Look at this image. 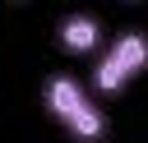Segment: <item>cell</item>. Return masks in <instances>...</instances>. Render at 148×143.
Here are the masks:
<instances>
[{
  "mask_svg": "<svg viewBox=\"0 0 148 143\" xmlns=\"http://www.w3.org/2000/svg\"><path fill=\"white\" fill-rule=\"evenodd\" d=\"M42 106H46L51 120H56L65 134H74L79 143L106 138V115H102L97 97H92L74 74H51V78L42 83Z\"/></svg>",
  "mask_w": 148,
  "mask_h": 143,
  "instance_id": "6da1fadb",
  "label": "cell"
},
{
  "mask_svg": "<svg viewBox=\"0 0 148 143\" xmlns=\"http://www.w3.org/2000/svg\"><path fill=\"white\" fill-rule=\"evenodd\" d=\"M56 42L65 55H92L106 46V32H102V18H92V14H65L56 28Z\"/></svg>",
  "mask_w": 148,
  "mask_h": 143,
  "instance_id": "3957f363",
  "label": "cell"
},
{
  "mask_svg": "<svg viewBox=\"0 0 148 143\" xmlns=\"http://www.w3.org/2000/svg\"><path fill=\"white\" fill-rule=\"evenodd\" d=\"M143 69H148V32L130 28V32L111 37V46H102V55H97V65H92V88L106 92V97H116V92H125Z\"/></svg>",
  "mask_w": 148,
  "mask_h": 143,
  "instance_id": "7a4b0ae2",
  "label": "cell"
},
{
  "mask_svg": "<svg viewBox=\"0 0 148 143\" xmlns=\"http://www.w3.org/2000/svg\"><path fill=\"white\" fill-rule=\"evenodd\" d=\"M130 5H134V0H130Z\"/></svg>",
  "mask_w": 148,
  "mask_h": 143,
  "instance_id": "277c9868",
  "label": "cell"
}]
</instances>
